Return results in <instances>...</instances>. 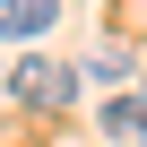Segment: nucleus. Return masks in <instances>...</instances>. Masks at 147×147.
Wrapping results in <instances>:
<instances>
[{"label": "nucleus", "mask_w": 147, "mask_h": 147, "mask_svg": "<svg viewBox=\"0 0 147 147\" xmlns=\"http://www.w3.org/2000/svg\"><path fill=\"white\" fill-rule=\"evenodd\" d=\"M121 69H130V61H121V43H104V52H95V61H87V78H95V87H104V78H121Z\"/></svg>", "instance_id": "obj_4"}, {"label": "nucleus", "mask_w": 147, "mask_h": 147, "mask_svg": "<svg viewBox=\"0 0 147 147\" xmlns=\"http://www.w3.org/2000/svg\"><path fill=\"white\" fill-rule=\"evenodd\" d=\"M0 78H9V69H0Z\"/></svg>", "instance_id": "obj_5"}, {"label": "nucleus", "mask_w": 147, "mask_h": 147, "mask_svg": "<svg viewBox=\"0 0 147 147\" xmlns=\"http://www.w3.org/2000/svg\"><path fill=\"white\" fill-rule=\"evenodd\" d=\"M138 147H147V138H138Z\"/></svg>", "instance_id": "obj_6"}, {"label": "nucleus", "mask_w": 147, "mask_h": 147, "mask_svg": "<svg viewBox=\"0 0 147 147\" xmlns=\"http://www.w3.org/2000/svg\"><path fill=\"white\" fill-rule=\"evenodd\" d=\"M104 130H113V138H147V87H138V95H113V104H104Z\"/></svg>", "instance_id": "obj_3"}, {"label": "nucleus", "mask_w": 147, "mask_h": 147, "mask_svg": "<svg viewBox=\"0 0 147 147\" xmlns=\"http://www.w3.org/2000/svg\"><path fill=\"white\" fill-rule=\"evenodd\" d=\"M9 95H18V104H35V113H69V95H78V69H61V61L26 52V61L9 69Z\"/></svg>", "instance_id": "obj_1"}, {"label": "nucleus", "mask_w": 147, "mask_h": 147, "mask_svg": "<svg viewBox=\"0 0 147 147\" xmlns=\"http://www.w3.org/2000/svg\"><path fill=\"white\" fill-rule=\"evenodd\" d=\"M52 18H61V0H0V43H35L52 35Z\"/></svg>", "instance_id": "obj_2"}]
</instances>
